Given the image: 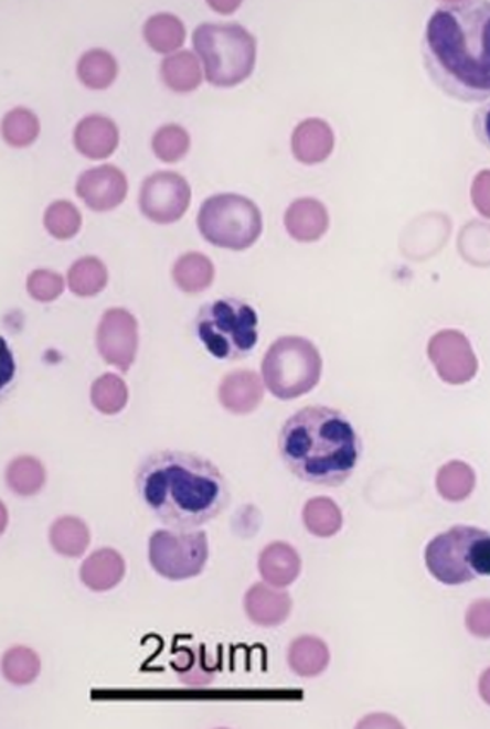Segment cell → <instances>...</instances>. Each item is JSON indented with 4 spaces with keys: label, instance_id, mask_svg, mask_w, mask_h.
Wrapping results in <instances>:
<instances>
[{
    "label": "cell",
    "instance_id": "cell-18",
    "mask_svg": "<svg viewBox=\"0 0 490 729\" xmlns=\"http://www.w3.org/2000/svg\"><path fill=\"white\" fill-rule=\"evenodd\" d=\"M285 226L296 240H319L328 229V211L316 199H299L285 213Z\"/></svg>",
    "mask_w": 490,
    "mask_h": 729
},
{
    "label": "cell",
    "instance_id": "cell-19",
    "mask_svg": "<svg viewBox=\"0 0 490 729\" xmlns=\"http://www.w3.org/2000/svg\"><path fill=\"white\" fill-rule=\"evenodd\" d=\"M259 572L266 585L287 588L300 573L299 555L287 543H271L260 551Z\"/></svg>",
    "mask_w": 490,
    "mask_h": 729
},
{
    "label": "cell",
    "instance_id": "cell-36",
    "mask_svg": "<svg viewBox=\"0 0 490 729\" xmlns=\"http://www.w3.org/2000/svg\"><path fill=\"white\" fill-rule=\"evenodd\" d=\"M471 197H473V204H476L477 210L490 218V172L479 173L476 182H473V189H471Z\"/></svg>",
    "mask_w": 490,
    "mask_h": 729
},
{
    "label": "cell",
    "instance_id": "cell-8",
    "mask_svg": "<svg viewBox=\"0 0 490 729\" xmlns=\"http://www.w3.org/2000/svg\"><path fill=\"white\" fill-rule=\"evenodd\" d=\"M198 226L210 244L245 250L260 237L263 216L251 199L238 194H219L204 201Z\"/></svg>",
    "mask_w": 490,
    "mask_h": 729
},
{
    "label": "cell",
    "instance_id": "cell-21",
    "mask_svg": "<svg viewBox=\"0 0 490 729\" xmlns=\"http://www.w3.org/2000/svg\"><path fill=\"white\" fill-rule=\"evenodd\" d=\"M177 287L189 294L207 290L215 279V266L200 253H189L179 257L172 269Z\"/></svg>",
    "mask_w": 490,
    "mask_h": 729
},
{
    "label": "cell",
    "instance_id": "cell-33",
    "mask_svg": "<svg viewBox=\"0 0 490 729\" xmlns=\"http://www.w3.org/2000/svg\"><path fill=\"white\" fill-rule=\"evenodd\" d=\"M45 228L57 240L76 237L81 228V213L70 201H57L45 211Z\"/></svg>",
    "mask_w": 490,
    "mask_h": 729
},
{
    "label": "cell",
    "instance_id": "cell-9",
    "mask_svg": "<svg viewBox=\"0 0 490 729\" xmlns=\"http://www.w3.org/2000/svg\"><path fill=\"white\" fill-rule=\"evenodd\" d=\"M210 557L204 532H155L150 538V564L169 581L200 576Z\"/></svg>",
    "mask_w": 490,
    "mask_h": 729
},
{
    "label": "cell",
    "instance_id": "cell-22",
    "mask_svg": "<svg viewBox=\"0 0 490 729\" xmlns=\"http://www.w3.org/2000/svg\"><path fill=\"white\" fill-rule=\"evenodd\" d=\"M172 669L181 678L182 684L189 685V687H204V685H210L213 682L216 672H219V666H216V663H211L206 650L203 645H200V647L177 650Z\"/></svg>",
    "mask_w": 490,
    "mask_h": 729
},
{
    "label": "cell",
    "instance_id": "cell-35",
    "mask_svg": "<svg viewBox=\"0 0 490 729\" xmlns=\"http://www.w3.org/2000/svg\"><path fill=\"white\" fill-rule=\"evenodd\" d=\"M64 278L49 269H39L28 276V293L39 302H54L64 291Z\"/></svg>",
    "mask_w": 490,
    "mask_h": 729
},
{
    "label": "cell",
    "instance_id": "cell-1",
    "mask_svg": "<svg viewBox=\"0 0 490 729\" xmlns=\"http://www.w3.org/2000/svg\"><path fill=\"white\" fill-rule=\"evenodd\" d=\"M427 76L461 104L490 99V2H440L422 35Z\"/></svg>",
    "mask_w": 490,
    "mask_h": 729
},
{
    "label": "cell",
    "instance_id": "cell-2",
    "mask_svg": "<svg viewBox=\"0 0 490 729\" xmlns=\"http://www.w3.org/2000/svg\"><path fill=\"white\" fill-rule=\"evenodd\" d=\"M136 490L151 514L175 532H194L216 519L231 502L222 471L192 452L148 455L136 473Z\"/></svg>",
    "mask_w": 490,
    "mask_h": 729
},
{
    "label": "cell",
    "instance_id": "cell-31",
    "mask_svg": "<svg viewBox=\"0 0 490 729\" xmlns=\"http://www.w3.org/2000/svg\"><path fill=\"white\" fill-rule=\"evenodd\" d=\"M2 672L11 684L28 685L35 680L40 673V660L35 651L24 645H15L4 654Z\"/></svg>",
    "mask_w": 490,
    "mask_h": 729
},
{
    "label": "cell",
    "instance_id": "cell-14",
    "mask_svg": "<svg viewBox=\"0 0 490 729\" xmlns=\"http://www.w3.org/2000/svg\"><path fill=\"white\" fill-rule=\"evenodd\" d=\"M220 403L226 411L247 415L254 411L265 397V386L253 371H235L225 375L219 389Z\"/></svg>",
    "mask_w": 490,
    "mask_h": 729
},
{
    "label": "cell",
    "instance_id": "cell-26",
    "mask_svg": "<svg viewBox=\"0 0 490 729\" xmlns=\"http://www.w3.org/2000/svg\"><path fill=\"white\" fill-rule=\"evenodd\" d=\"M51 543L57 554L71 558L79 557L89 545L88 526L77 517H61L52 524Z\"/></svg>",
    "mask_w": 490,
    "mask_h": 729
},
{
    "label": "cell",
    "instance_id": "cell-37",
    "mask_svg": "<svg viewBox=\"0 0 490 729\" xmlns=\"http://www.w3.org/2000/svg\"><path fill=\"white\" fill-rule=\"evenodd\" d=\"M473 132L480 144L486 146L490 151V99L477 110L473 117Z\"/></svg>",
    "mask_w": 490,
    "mask_h": 729
},
{
    "label": "cell",
    "instance_id": "cell-23",
    "mask_svg": "<svg viewBox=\"0 0 490 729\" xmlns=\"http://www.w3.org/2000/svg\"><path fill=\"white\" fill-rule=\"evenodd\" d=\"M146 43L158 54H170L185 42V26L177 15L169 12L151 15L142 30Z\"/></svg>",
    "mask_w": 490,
    "mask_h": 729
},
{
    "label": "cell",
    "instance_id": "cell-17",
    "mask_svg": "<svg viewBox=\"0 0 490 729\" xmlns=\"http://www.w3.org/2000/svg\"><path fill=\"white\" fill-rule=\"evenodd\" d=\"M79 576L83 585L92 591H108L116 588L126 576V561L119 551L102 548L86 558Z\"/></svg>",
    "mask_w": 490,
    "mask_h": 729
},
{
    "label": "cell",
    "instance_id": "cell-15",
    "mask_svg": "<svg viewBox=\"0 0 490 729\" xmlns=\"http://www.w3.org/2000/svg\"><path fill=\"white\" fill-rule=\"evenodd\" d=\"M334 148V135L330 124L321 119L300 122L291 136V151L297 160L316 164L330 157Z\"/></svg>",
    "mask_w": 490,
    "mask_h": 729
},
{
    "label": "cell",
    "instance_id": "cell-5",
    "mask_svg": "<svg viewBox=\"0 0 490 729\" xmlns=\"http://www.w3.org/2000/svg\"><path fill=\"white\" fill-rule=\"evenodd\" d=\"M426 564L440 585L461 586L490 577V533L473 526L451 527L430 539Z\"/></svg>",
    "mask_w": 490,
    "mask_h": 729
},
{
    "label": "cell",
    "instance_id": "cell-27",
    "mask_svg": "<svg viewBox=\"0 0 490 729\" xmlns=\"http://www.w3.org/2000/svg\"><path fill=\"white\" fill-rule=\"evenodd\" d=\"M45 468L42 467V462L31 455L14 459L9 464L8 474H6L12 492L21 496L36 495L45 485Z\"/></svg>",
    "mask_w": 490,
    "mask_h": 729
},
{
    "label": "cell",
    "instance_id": "cell-4",
    "mask_svg": "<svg viewBox=\"0 0 490 729\" xmlns=\"http://www.w3.org/2000/svg\"><path fill=\"white\" fill-rule=\"evenodd\" d=\"M194 50L203 58L206 79L219 88L241 85L256 65V39L237 23H203L192 35Z\"/></svg>",
    "mask_w": 490,
    "mask_h": 729
},
{
    "label": "cell",
    "instance_id": "cell-24",
    "mask_svg": "<svg viewBox=\"0 0 490 729\" xmlns=\"http://www.w3.org/2000/svg\"><path fill=\"white\" fill-rule=\"evenodd\" d=\"M117 73L119 65L107 50H88L77 62V76L81 83L95 92L107 89L116 81Z\"/></svg>",
    "mask_w": 490,
    "mask_h": 729
},
{
    "label": "cell",
    "instance_id": "cell-7",
    "mask_svg": "<svg viewBox=\"0 0 490 729\" xmlns=\"http://www.w3.org/2000/svg\"><path fill=\"white\" fill-rule=\"evenodd\" d=\"M322 360L318 347L299 336L276 340L263 360V380L278 399H296L318 386Z\"/></svg>",
    "mask_w": 490,
    "mask_h": 729
},
{
    "label": "cell",
    "instance_id": "cell-12",
    "mask_svg": "<svg viewBox=\"0 0 490 729\" xmlns=\"http://www.w3.org/2000/svg\"><path fill=\"white\" fill-rule=\"evenodd\" d=\"M76 194L89 210L105 213L116 210L127 195V179L114 164L86 170L76 184Z\"/></svg>",
    "mask_w": 490,
    "mask_h": 729
},
{
    "label": "cell",
    "instance_id": "cell-6",
    "mask_svg": "<svg viewBox=\"0 0 490 729\" xmlns=\"http://www.w3.org/2000/svg\"><path fill=\"white\" fill-rule=\"evenodd\" d=\"M256 310L237 298L207 303L198 313L195 333L211 356L219 360L245 358L257 344Z\"/></svg>",
    "mask_w": 490,
    "mask_h": 729
},
{
    "label": "cell",
    "instance_id": "cell-25",
    "mask_svg": "<svg viewBox=\"0 0 490 729\" xmlns=\"http://www.w3.org/2000/svg\"><path fill=\"white\" fill-rule=\"evenodd\" d=\"M108 272L105 264L96 257H83L71 266L67 275L70 290L77 297H95L105 290Z\"/></svg>",
    "mask_w": 490,
    "mask_h": 729
},
{
    "label": "cell",
    "instance_id": "cell-16",
    "mask_svg": "<svg viewBox=\"0 0 490 729\" xmlns=\"http://www.w3.org/2000/svg\"><path fill=\"white\" fill-rule=\"evenodd\" d=\"M244 608L256 625L276 626L290 615L291 600L288 592L275 591L266 585H254L245 594Z\"/></svg>",
    "mask_w": 490,
    "mask_h": 729
},
{
    "label": "cell",
    "instance_id": "cell-29",
    "mask_svg": "<svg viewBox=\"0 0 490 729\" xmlns=\"http://www.w3.org/2000/svg\"><path fill=\"white\" fill-rule=\"evenodd\" d=\"M129 390L126 383L116 374H105L96 378L92 386V403L104 415H117L126 408Z\"/></svg>",
    "mask_w": 490,
    "mask_h": 729
},
{
    "label": "cell",
    "instance_id": "cell-20",
    "mask_svg": "<svg viewBox=\"0 0 490 729\" xmlns=\"http://www.w3.org/2000/svg\"><path fill=\"white\" fill-rule=\"evenodd\" d=\"M161 77L172 92L191 93L203 83V71L198 57L182 50L161 62Z\"/></svg>",
    "mask_w": 490,
    "mask_h": 729
},
{
    "label": "cell",
    "instance_id": "cell-28",
    "mask_svg": "<svg viewBox=\"0 0 490 729\" xmlns=\"http://www.w3.org/2000/svg\"><path fill=\"white\" fill-rule=\"evenodd\" d=\"M288 663L297 675H318L328 663V650L318 639L302 637L290 645Z\"/></svg>",
    "mask_w": 490,
    "mask_h": 729
},
{
    "label": "cell",
    "instance_id": "cell-32",
    "mask_svg": "<svg viewBox=\"0 0 490 729\" xmlns=\"http://www.w3.org/2000/svg\"><path fill=\"white\" fill-rule=\"evenodd\" d=\"M151 146H153L155 154L161 161L177 163V161H181L189 153L191 138H189L188 130L184 127L177 126V124H169V126L160 127L155 132Z\"/></svg>",
    "mask_w": 490,
    "mask_h": 729
},
{
    "label": "cell",
    "instance_id": "cell-10",
    "mask_svg": "<svg viewBox=\"0 0 490 729\" xmlns=\"http://www.w3.org/2000/svg\"><path fill=\"white\" fill-rule=\"evenodd\" d=\"M191 204L188 180L175 172H157L142 182L139 206L151 222L170 225L184 216Z\"/></svg>",
    "mask_w": 490,
    "mask_h": 729
},
{
    "label": "cell",
    "instance_id": "cell-30",
    "mask_svg": "<svg viewBox=\"0 0 490 729\" xmlns=\"http://www.w3.org/2000/svg\"><path fill=\"white\" fill-rule=\"evenodd\" d=\"M40 122L28 108H14L2 120V136L12 148H26L39 139Z\"/></svg>",
    "mask_w": 490,
    "mask_h": 729
},
{
    "label": "cell",
    "instance_id": "cell-34",
    "mask_svg": "<svg viewBox=\"0 0 490 729\" xmlns=\"http://www.w3.org/2000/svg\"><path fill=\"white\" fill-rule=\"evenodd\" d=\"M303 523L310 533L331 536L340 529L341 514L330 498H315L303 508Z\"/></svg>",
    "mask_w": 490,
    "mask_h": 729
},
{
    "label": "cell",
    "instance_id": "cell-3",
    "mask_svg": "<svg viewBox=\"0 0 490 729\" xmlns=\"http://www.w3.org/2000/svg\"><path fill=\"white\" fill-rule=\"evenodd\" d=\"M285 467L302 482L340 486L362 458V440L352 421L328 406H309L291 415L278 437Z\"/></svg>",
    "mask_w": 490,
    "mask_h": 729
},
{
    "label": "cell",
    "instance_id": "cell-11",
    "mask_svg": "<svg viewBox=\"0 0 490 729\" xmlns=\"http://www.w3.org/2000/svg\"><path fill=\"white\" fill-rule=\"evenodd\" d=\"M138 321L126 309H110L104 313L98 331L96 346L102 358L120 372H127L135 363L138 352Z\"/></svg>",
    "mask_w": 490,
    "mask_h": 729
},
{
    "label": "cell",
    "instance_id": "cell-13",
    "mask_svg": "<svg viewBox=\"0 0 490 729\" xmlns=\"http://www.w3.org/2000/svg\"><path fill=\"white\" fill-rule=\"evenodd\" d=\"M119 138L116 122L104 115H88L74 130V146L89 160H105L114 154Z\"/></svg>",
    "mask_w": 490,
    "mask_h": 729
}]
</instances>
